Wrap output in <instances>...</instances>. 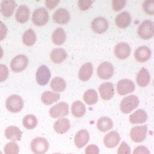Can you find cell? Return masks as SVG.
<instances>
[{
  "instance_id": "1",
  "label": "cell",
  "mask_w": 154,
  "mask_h": 154,
  "mask_svg": "<svg viewBox=\"0 0 154 154\" xmlns=\"http://www.w3.org/2000/svg\"><path fill=\"white\" fill-rule=\"evenodd\" d=\"M139 103L140 100L137 96L131 95V96H126L120 102V111L125 114H128L138 107Z\"/></svg>"
},
{
  "instance_id": "2",
  "label": "cell",
  "mask_w": 154,
  "mask_h": 154,
  "mask_svg": "<svg viewBox=\"0 0 154 154\" xmlns=\"http://www.w3.org/2000/svg\"><path fill=\"white\" fill-rule=\"evenodd\" d=\"M23 100L19 95H11L6 100V108L11 112H19L23 108Z\"/></svg>"
},
{
  "instance_id": "3",
  "label": "cell",
  "mask_w": 154,
  "mask_h": 154,
  "mask_svg": "<svg viewBox=\"0 0 154 154\" xmlns=\"http://www.w3.org/2000/svg\"><path fill=\"white\" fill-rule=\"evenodd\" d=\"M137 33L140 38L147 40L152 38L154 35L153 23L150 20H144L140 24L137 30Z\"/></svg>"
},
{
  "instance_id": "4",
  "label": "cell",
  "mask_w": 154,
  "mask_h": 154,
  "mask_svg": "<svg viewBox=\"0 0 154 154\" xmlns=\"http://www.w3.org/2000/svg\"><path fill=\"white\" fill-rule=\"evenodd\" d=\"M49 149V142L44 137H36L31 142V150L34 154H44Z\"/></svg>"
},
{
  "instance_id": "5",
  "label": "cell",
  "mask_w": 154,
  "mask_h": 154,
  "mask_svg": "<svg viewBox=\"0 0 154 154\" xmlns=\"http://www.w3.org/2000/svg\"><path fill=\"white\" fill-rule=\"evenodd\" d=\"M49 20L48 11L43 7H38L32 14V23L37 26H44Z\"/></svg>"
},
{
  "instance_id": "6",
  "label": "cell",
  "mask_w": 154,
  "mask_h": 154,
  "mask_svg": "<svg viewBox=\"0 0 154 154\" xmlns=\"http://www.w3.org/2000/svg\"><path fill=\"white\" fill-rule=\"evenodd\" d=\"M69 107L68 104L65 102H60L55 104L50 108L49 114L51 118H62L68 115Z\"/></svg>"
},
{
  "instance_id": "7",
  "label": "cell",
  "mask_w": 154,
  "mask_h": 154,
  "mask_svg": "<svg viewBox=\"0 0 154 154\" xmlns=\"http://www.w3.org/2000/svg\"><path fill=\"white\" fill-rule=\"evenodd\" d=\"M11 69L12 72L18 73L26 69L28 65V58L24 55H19L13 58L11 62Z\"/></svg>"
},
{
  "instance_id": "8",
  "label": "cell",
  "mask_w": 154,
  "mask_h": 154,
  "mask_svg": "<svg viewBox=\"0 0 154 154\" xmlns=\"http://www.w3.org/2000/svg\"><path fill=\"white\" fill-rule=\"evenodd\" d=\"M147 132H148V127L146 125L135 126L131 128L130 137L132 141L136 143H140L145 140L147 137Z\"/></svg>"
},
{
  "instance_id": "9",
  "label": "cell",
  "mask_w": 154,
  "mask_h": 154,
  "mask_svg": "<svg viewBox=\"0 0 154 154\" xmlns=\"http://www.w3.org/2000/svg\"><path fill=\"white\" fill-rule=\"evenodd\" d=\"M135 90V84L128 79H121L116 84V91L120 96L132 93Z\"/></svg>"
},
{
  "instance_id": "10",
  "label": "cell",
  "mask_w": 154,
  "mask_h": 154,
  "mask_svg": "<svg viewBox=\"0 0 154 154\" xmlns=\"http://www.w3.org/2000/svg\"><path fill=\"white\" fill-rule=\"evenodd\" d=\"M114 74V67L109 62H103L97 68V75L102 79H109Z\"/></svg>"
},
{
  "instance_id": "11",
  "label": "cell",
  "mask_w": 154,
  "mask_h": 154,
  "mask_svg": "<svg viewBox=\"0 0 154 154\" xmlns=\"http://www.w3.org/2000/svg\"><path fill=\"white\" fill-rule=\"evenodd\" d=\"M51 79V72L46 65H42L36 72V81L41 86H45Z\"/></svg>"
},
{
  "instance_id": "12",
  "label": "cell",
  "mask_w": 154,
  "mask_h": 154,
  "mask_svg": "<svg viewBox=\"0 0 154 154\" xmlns=\"http://www.w3.org/2000/svg\"><path fill=\"white\" fill-rule=\"evenodd\" d=\"M91 27L95 33L103 34L108 30V22L103 17H97L91 21Z\"/></svg>"
},
{
  "instance_id": "13",
  "label": "cell",
  "mask_w": 154,
  "mask_h": 154,
  "mask_svg": "<svg viewBox=\"0 0 154 154\" xmlns=\"http://www.w3.org/2000/svg\"><path fill=\"white\" fill-rule=\"evenodd\" d=\"M99 92L101 98L104 100H109L112 98L115 94V88L112 83L106 82L99 87Z\"/></svg>"
},
{
  "instance_id": "14",
  "label": "cell",
  "mask_w": 154,
  "mask_h": 154,
  "mask_svg": "<svg viewBox=\"0 0 154 154\" xmlns=\"http://www.w3.org/2000/svg\"><path fill=\"white\" fill-rule=\"evenodd\" d=\"M152 55L151 49L146 46H140L135 51L134 57L137 62L144 63L150 59Z\"/></svg>"
},
{
  "instance_id": "15",
  "label": "cell",
  "mask_w": 154,
  "mask_h": 154,
  "mask_svg": "<svg viewBox=\"0 0 154 154\" xmlns=\"http://www.w3.org/2000/svg\"><path fill=\"white\" fill-rule=\"evenodd\" d=\"M131 48L127 43H120L114 48V55L120 60H125L130 55Z\"/></svg>"
},
{
  "instance_id": "16",
  "label": "cell",
  "mask_w": 154,
  "mask_h": 154,
  "mask_svg": "<svg viewBox=\"0 0 154 154\" xmlns=\"http://www.w3.org/2000/svg\"><path fill=\"white\" fill-rule=\"evenodd\" d=\"M71 15L69 11L64 8H59L53 14V19L58 24L64 25L70 21Z\"/></svg>"
},
{
  "instance_id": "17",
  "label": "cell",
  "mask_w": 154,
  "mask_h": 154,
  "mask_svg": "<svg viewBox=\"0 0 154 154\" xmlns=\"http://www.w3.org/2000/svg\"><path fill=\"white\" fill-rule=\"evenodd\" d=\"M90 136H89L88 132L85 129H81L76 132L75 136L74 142L75 145L78 149H81L84 146H85L89 141Z\"/></svg>"
},
{
  "instance_id": "18",
  "label": "cell",
  "mask_w": 154,
  "mask_h": 154,
  "mask_svg": "<svg viewBox=\"0 0 154 154\" xmlns=\"http://www.w3.org/2000/svg\"><path fill=\"white\" fill-rule=\"evenodd\" d=\"M120 140V137L116 131H112L103 137V144L107 148L112 149L115 148Z\"/></svg>"
},
{
  "instance_id": "19",
  "label": "cell",
  "mask_w": 154,
  "mask_h": 154,
  "mask_svg": "<svg viewBox=\"0 0 154 154\" xmlns=\"http://www.w3.org/2000/svg\"><path fill=\"white\" fill-rule=\"evenodd\" d=\"M54 130L59 134H63L67 132L71 128V123L67 118L62 117L55 121L53 125Z\"/></svg>"
},
{
  "instance_id": "20",
  "label": "cell",
  "mask_w": 154,
  "mask_h": 154,
  "mask_svg": "<svg viewBox=\"0 0 154 154\" xmlns=\"http://www.w3.org/2000/svg\"><path fill=\"white\" fill-rule=\"evenodd\" d=\"M16 8V2L14 0H3L1 2V12L6 18L12 16Z\"/></svg>"
},
{
  "instance_id": "21",
  "label": "cell",
  "mask_w": 154,
  "mask_h": 154,
  "mask_svg": "<svg viewBox=\"0 0 154 154\" xmlns=\"http://www.w3.org/2000/svg\"><path fill=\"white\" fill-rule=\"evenodd\" d=\"M93 73V66L91 63H86L82 65L78 73V77L81 81L86 82L90 79Z\"/></svg>"
},
{
  "instance_id": "22",
  "label": "cell",
  "mask_w": 154,
  "mask_h": 154,
  "mask_svg": "<svg viewBox=\"0 0 154 154\" xmlns=\"http://www.w3.org/2000/svg\"><path fill=\"white\" fill-rule=\"evenodd\" d=\"M131 15L128 11H123L116 17L115 23L119 28H126L131 24Z\"/></svg>"
},
{
  "instance_id": "23",
  "label": "cell",
  "mask_w": 154,
  "mask_h": 154,
  "mask_svg": "<svg viewBox=\"0 0 154 154\" xmlns=\"http://www.w3.org/2000/svg\"><path fill=\"white\" fill-rule=\"evenodd\" d=\"M30 9L26 5H22L17 9L15 13V19L19 23H26L30 18Z\"/></svg>"
},
{
  "instance_id": "24",
  "label": "cell",
  "mask_w": 154,
  "mask_h": 154,
  "mask_svg": "<svg viewBox=\"0 0 154 154\" xmlns=\"http://www.w3.org/2000/svg\"><path fill=\"white\" fill-rule=\"evenodd\" d=\"M5 137L11 141H19L21 140L22 131L16 126H9L5 129Z\"/></svg>"
},
{
  "instance_id": "25",
  "label": "cell",
  "mask_w": 154,
  "mask_h": 154,
  "mask_svg": "<svg viewBox=\"0 0 154 154\" xmlns=\"http://www.w3.org/2000/svg\"><path fill=\"white\" fill-rule=\"evenodd\" d=\"M148 119L146 112L143 109H137L129 116V121L132 125L137 124H144Z\"/></svg>"
},
{
  "instance_id": "26",
  "label": "cell",
  "mask_w": 154,
  "mask_h": 154,
  "mask_svg": "<svg viewBox=\"0 0 154 154\" xmlns=\"http://www.w3.org/2000/svg\"><path fill=\"white\" fill-rule=\"evenodd\" d=\"M51 61L55 63H61L67 58V53L63 48H55L50 54Z\"/></svg>"
},
{
  "instance_id": "27",
  "label": "cell",
  "mask_w": 154,
  "mask_h": 154,
  "mask_svg": "<svg viewBox=\"0 0 154 154\" xmlns=\"http://www.w3.org/2000/svg\"><path fill=\"white\" fill-rule=\"evenodd\" d=\"M150 82V74L146 68L142 67L137 73V84L141 88L146 87Z\"/></svg>"
},
{
  "instance_id": "28",
  "label": "cell",
  "mask_w": 154,
  "mask_h": 154,
  "mask_svg": "<svg viewBox=\"0 0 154 154\" xmlns=\"http://www.w3.org/2000/svg\"><path fill=\"white\" fill-rule=\"evenodd\" d=\"M96 126L100 132H108L113 128V121L111 118L108 116H103L97 120Z\"/></svg>"
},
{
  "instance_id": "29",
  "label": "cell",
  "mask_w": 154,
  "mask_h": 154,
  "mask_svg": "<svg viewBox=\"0 0 154 154\" xmlns=\"http://www.w3.org/2000/svg\"><path fill=\"white\" fill-rule=\"evenodd\" d=\"M60 99V95L50 91H44L41 96V101L45 105H51V103H55Z\"/></svg>"
},
{
  "instance_id": "30",
  "label": "cell",
  "mask_w": 154,
  "mask_h": 154,
  "mask_svg": "<svg viewBox=\"0 0 154 154\" xmlns=\"http://www.w3.org/2000/svg\"><path fill=\"white\" fill-rule=\"evenodd\" d=\"M66 33L64 30L61 27H58L53 31L52 35H51V40L53 43L55 45H62L66 41Z\"/></svg>"
},
{
  "instance_id": "31",
  "label": "cell",
  "mask_w": 154,
  "mask_h": 154,
  "mask_svg": "<svg viewBox=\"0 0 154 154\" xmlns=\"http://www.w3.org/2000/svg\"><path fill=\"white\" fill-rule=\"evenodd\" d=\"M72 113L75 117L80 118L86 112V108L84 103L80 100H76L73 102L72 104Z\"/></svg>"
},
{
  "instance_id": "32",
  "label": "cell",
  "mask_w": 154,
  "mask_h": 154,
  "mask_svg": "<svg viewBox=\"0 0 154 154\" xmlns=\"http://www.w3.org/2000/svg\"><path fill=\"white\" fill-rule=\"evenodd\" d=\"M36 42V34L33 29L26 30L23 35V43L27 47L33 46Z\"/></svg>"
},
{
  "instance_id": "33",
  "label": "cell",
  "mask_w": 154,
  "mask_h": 154,
  "mask_svg": "<svg viewBox=\"0 0 154 154\" xmlns=\"http://www.w3.org/2000/svg\"><path fill=\"white\" fill-rule=\"evenodd\" d=\"M84 102L88 105H93L98 101V94L95 89H88L84 93Z\"/></svg>"
},
{
  "instance_id": "34",
  "label": "cell",
  "mask_w": 154,
  "mask_h": 154,
  "mask_svg": "<svg viewBox=\"0 0 154 154\" xmlns=\"http://www.w3.org/2000/svg\"><path fill=\"white\" fill-rule=\"evenodd\" d=\"M50 86L53 91L61 92L64 91L66 88V82L61 77H55L54 79H51Z\"/></svg>"
},
{
  "instance_id": "35",
  "label": "cell",
  "mask_w": 154,
  "mask_h": 154,
  "mask_svg": "<svg viewBox=\"0 0 154 154\" xmlns=\"http://www.w3.org/2000/svg\"><path fill=\"white\" fill-rule=\"evenodd\" d=\"M23 125L26 129H34L38 125V120H37L35 116L29 114V115L24 116L23 120Z\"/></svg>"
},
{
  "instance_id": "36",
  "label": "cell",
  "mask_w": 154,
  "mask_h": 154,
  "mask_svg": "<svg viewBox=\"0 0 154 154\" xmlns=\"http://www.w3.org/2000/svg\"><path fill=\"white\" fill-rule=\"evenodd\" d=\"M19 146L16 142L11 141L7 143L4 147L5 154H19Z\"/></svg>"
},
{
  "instance_id": "37",
  "label": "cell",
  "mask_w": 154,
  "mask_h": 154,
  "mask_svg": "<svg viewBox=\"0 0 154 154\" xmlns=\"http://www.w3.org/2000/svg\"><path fill=\"white\" fill-rule=\"evenodd\" d=\"M143 9L147 14L150 15L154 14V2L153 1H144L143 3Z\"/></svg>"
},
{
  "instance_id": "38",
  "label": "cell",
  "mask_w": 154,
  "mask_h": 154,
  "mask_svg": "<svg viewBox=\"0 0 154 154\" xmlns=\"http://www.w3.org/2000/svg\"><path fill=\"white\" fill-rule=\"evenodd\" d=\"M92 3H93V2L90 1V0H79V1H78V7H79L80 11H87L89 8H91Z\"/></svg>"
},
{
  "instance_id": "39",
  "label": "cell",
  "mask_w": 154,
  "mask_h": 154,
  "mask_svg": "<svg viewBox=\"0 0 154 154\" xmlns=\"http://www.w3.org/2000/svg\"><path fill=\"white\" fill-rule=\"evenodd\" d=\"M126 4V1L125 0H113L112 2V9L115 11H120L125 7Z\"/></svg>"
},
{
  "instance_id": "40",
  "label": "cell",
  "mask_w": 154,
  "mask_h": 154,
  "mask_svg": "<svg viewBox=\"0 0 154 154\" xmlns=\"http://www.w3.org/2000/svg\"><path fill=\"white\" fill-rule=\"evenodd\" d=\"M9 75L8 68L5 64H0V82H4L7 80Z\"/></svg>"
},
{
  "instance_id": "41",
  "label": "cell",
  "mask_w": 154,
  "mask_h": 154,
  "mask_svg": "<svg viewBox=\"0 0 154 154\" xmlns=\"http://www.w3.org/2000/svg\"><path fill=\"white\" fill-rule=\"evenodd\" d=\"M117 154H131V149L129 145L125 141H122L120 147L118 148Z\"/></svg>"
},
{
  "instance_id": "42",
  "label": "cell",
  "mask_w": 154,
  "mask_h": 154,
  "mask_svg": "<svg viewBox=\"0 0 154 154\" xmlns=\"http://www.w3.org/2000/svg\"><path fill=\"white\" fill-rule=\"evenodd\" d=\"M100 149L96 144H90L85 149V154H99Z\"/></svg>"
},
{
  "instance_id": "43",
  "label": "cell",
  "mask_w": 154,
  "mask_h": 154,
  "mask_svg": "<svg viewBox=\"0 0 154 154\" xmlns=\"http://www.w3.org/2000/svg\"><path fill=\"white\" fill-rule=\"evenodd\" d=\"M133 154H150V151L144 145H139L135 148Z\"/></svg>"
},
{
  "instance_id": "44",
  "label": "cell",
  "mask_w": 154,
  "mask_h": 154,
  "mask_svg": "<svg viewBox=\"0 0 154 154\" xmlns=\"http://www.w3.org/2000/svg\"><path fill=\"white\" fill-rule=\"evenodd\" d=\"M7 34V27L2 22H0V41L3 40Z\"/></svg>"
},
{
  "instance_id": "45",
  "label": "cell",
  "mask_w": 154,
  "mask_h": 154,
  "mask_svg": "<svg viewBox=\"0 0 154 154\" xmlns=\"http://www.w3.org/2000/svg\"><path fill=\"white\" fill-rule=\"evenodd\" d=\"M59 2H60L59 0H47L45 1V5L48 9L52 10L59 4Z\"/></svg>"
},
{
  "instance_id": "46",
  "label": "cell",
  "mask_w": 154,
  "mask_h": 154,
  "mask_svg": "<svg viewBox=\"0 0 154 154\" xmlns=\"http://www.w3.org/2000/svg\"><path fill=\"white\" fill-rule=\"evenodd\" d=\"M2 56H3V50H2V47L0 46V60L2 59Z\"/></svg>"
},
{
  "instance_id": "47",
  "label": "cell",
  "mask_w": 154,
  "mask_h": 154,
  "mask_svg": "<svg viewBox=\"0 0 154 154\" xmlns=\"http://www.w3.org/2000/svg\"><path fill=\"white\" fill-rule=\"evenodd\" d=\"M0 154H2V152H1V151H0Z\"/></svg>"
},
{
  "instance_id": "48",
  "label": "cell",
  "mask_w": 154,
  "mask_h": 154,
  "mask_svg": "<svg viewBox=\"0 0 154 154\" xmlns=\"http://www.w3.org/2000/svg\"><path fill=\"white\" fill-rule=\"evenodd\" d=\"M54 154H60V153H54Z\"/></svg>"
},
{
  "instance_id": "49",
  "label": "cell",
  "mask_w": 154,
  "mask_h": 154,
  "mask_svg": "<svg viewBox=\"0 0 154 154\" xmlns=\"http://www.w3.org/2000/svg\"><path fill=\"white\" fill-rule=\"evenodd\" d=\"M69 154H72V153H69Z\"/></svg>"
}]
</instances>
